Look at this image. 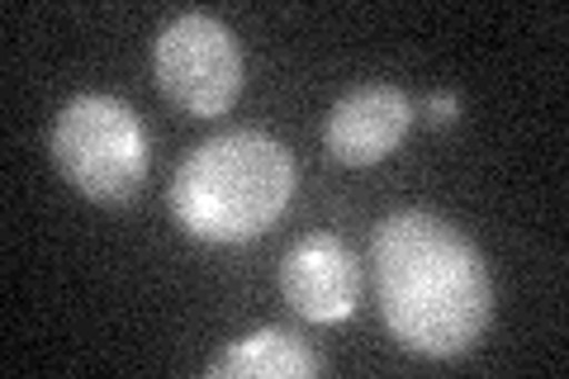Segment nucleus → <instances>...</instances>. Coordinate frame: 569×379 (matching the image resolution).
I'll return each instance as SVG.
<instances>
[{
    "label": "nucleus",
    "mask_w": 569,
    "mask_h": 379,
    "mask_svg": "<svg viewBox=\"0 0 569 379\" xmlns=\"http://www.w3.org/2000/svg\"><path fill=\"white\" fill-rule=\"evenodd\" d=\"M376 299L389 337L413 356L451 360L485 337L493 318L489 266L460 228L437 213H389L376 228Z\"/></svg>",
    "instance_id": "obj_1"
},
{
    "label": "nucleus",
    "mask_w": 569,
    "mask_h": 379,
    "mask_svg": "<svg viewBox=\"0 0 569 379\" xmlns=\"http://www.w3.org/2000/svg\"><path fill=\"white\" fill-rule=\"evenodd\" d=\"M295 195V157L257 129L200 142L171 180V213L200 242H247L271 228Z\"/></svg>",
    "instance_id": "obj_2"
},
{
    "label": "nucleus",
    "mask_w": 569,
    "mask_h": 379,
    "mask_svg": "<svg viewBox=\"0 0 569 379\" xmlns=\"http://www.w3.org/2000/svg\"><path fill=\"white\" fill-rule=\"evenodd\" d=\"M48 148L58 171L96 205L133 200L148 180V129L114 96H77L62 104Z\"/></svg>",
    "instance_id": "obj_3"
},
{
    "label": "nucleus",
    "mask_w": 569,
    "mask_h": 379,
    "mask_svg": "<svg viewBox=\"0 0 569 379\" xmlns=\"http://www.w3.org/2000/svg\"><path fill=\"white\" fill-rule=\"evenodd\" d=\"M157 81L194 119H219L242 96V48L223 20L204 10L176 14L157 33Z\"/></svg>",
    "instance_id": "obj_4"
},
{
    "label": "nucleus",
    "mask_w": 569,
    "mask_h": 379,
    "mask_svg": "<svg viewBox=\"0 0 569 379\" xmlns=\"http://www.w3.org/2000/svg\"><path fill=\"white\" fill-rule=\"evenodd\" d=\"M280 295L309 322H342L361 299V266L332 232H309L280 261Z\"/></svg>",
    "instance_id": "obj_5"
},
{
    "label": "nucleus",
    "mask_w": 569,
    "mask_h": 379,
    "mask_svg": "<svg viewBox=\"0 0 569 379\" xmlns=\"http://www.w3.org/2000/svg\"><path fill=\"white\" fill-rule=\"evenodd\" d=\"M413 129V100L389 81L347 90L328 114V152L342 167H376Z\"/></svg>",
    "instance_id": "obj_6"
},
{
    "label": "nucleus",
    "mask_w": 569,
    "mask_h": 379,
    "mask_svg": "<svg viewBox=\"0 0 569 379\" xmlns=\"http://www.w3.org/2000/svg\"><path fill=\"white\" fill-rule=\"evenodd\" d=\"M318 370H323V360L309 351V341L284 332V328H261L252 337H242L209 366L213 379H223V375H238V379H309Z\"/></svg>",
    "instance_id": "obj_7"
},
{
    "label": "nucleus",
    "mask_w": 569,
    "mask_h": 379,
    "mask_svg": "<svg viewBox=\"0 0 569 379\" xmlns=\"http://www.w3.org/2000/svg\"><path fill=\"white\" fill-rule=\"evenodd\" d=\"M427 110H432V119H437V123H456V114H460V100L451 96V90H441V96L427 100Z\"/></svg>",
    "instance_id": "obj_8"
}]
</instances>
